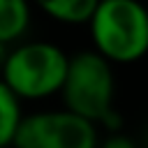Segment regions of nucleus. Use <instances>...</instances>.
<instances>
[{
	"instance_id": "obj_1",
	"label": "nucleus",
	"mask_w": 148,
	"mask_h": 148,
	"mask_svg": "<svg viewBox=\"0 0 148 148\" xmlns=\"http://www.w3.org/2000/svg\"><path fill=\"white\" fill-rule=\"evenodd\" d=\"M58 95L62 97V109L90 120L95 127H106L111 132L120 130V116L113 104V65L97 51L83 49L67 58V72Z\"/></svg>"
},
{
	"instance_id": "obj_2",
	"label": "nucleus",
	"mask_w": 148,
	"mask_h": 148,
	"mask_svg": "<svg viewBox=\"0 0 148 148\" xmlns=\"http://www.w3.org/2000/svg\"><path fill=\"white\" fill-rule=\"evenodd\" d=\"M86 25L92 51L111 65H130L148 53V7L141 0H99Z\"/></svg>"
},
{
	"instance_id": "obj_3",
	"label": "nucleus",
	"mask_w": 148,
	"mask_h": 148,
	"mask_svg": "<svg viewBox=\"0 0 148 148\" xmlns=\"http://www.w3.org/2000/svg\"><path fill=\"white\" fill-rule=\"evenodd\" d=\"M67 53L46 39L16 42L0 62L2 83L23 99H46L60 92L67 72Z\"/></svg>"
},
{
	"instance_id": "obj_4",
	"label": "nucleus",
	"mask_w": 148,
	"mask_h": 148,
	"mask_svg": "<svg viewBox=\"0 0 148 148\" xmlns=\"http://www.w3.org/2000/svg\"><path fill=\"white\" fill-rule=\"evenodd\" d=\"M99 130L67 111H37L23 116L14 134L12 148H97Z\"/></svg>"
},
{
	"instance_id": "obj_5",
	"label": "nucleus",
	"mask_w": 148,
	"mask_h": 148,
	"mask_svg": "<svg viewBox=\"0 0 148 148\" xmlns=\"http://www.w3.org/2000/svg\"><path fill=\"white\" fill-rule=\"evenodd\" d=\"M32 18L30 0H0V46L23 42Z\"/></svg>"
},
{
	"instance_id": "obj_6",
	"label": "nucleus",
	"mask_w": 148,
	"mask_h": 148,
	"mask_svg": "<svg viewBox=\"0 0 148 148\" xmlns=\"http://www.w3.org/2000/svg\"><path fill=\"white\" fill-rule=\"evenodd\" d=\"M42 14L62 25H86L99 0H30Z\"/></svg>"
},
{
	"instance_id": "obj_7",
	"label": "nucleus",
	"mask_w": 148,
	"mask_h": 148,
	"mask_svg": "<svg viewBox=\"0 0 148 148\" xmlns=\"http://www.w3.org/2000/svg\"><path fill=\"white\" fill-rule=\"evenodd\" d=\"M21 118H23L21 99L0 79V148H9L12 146Z\"/></svg>"
},
{
	"instance_id": "obj_8",
	"label": "nucleus",
	"mask_w": 148,
	"mask_h": 148,
	"mask_svg": "<svg viewBox=\"0 0 148 148\" xmlns=\"http://www.w3.org/2000/svg\"><path fill=\"white\" fill-rule=\"evenodd\" d=\"M5 51H7V49H5V46H0V62H2V56H5Z\"/></svg>"
}]
</instances>
